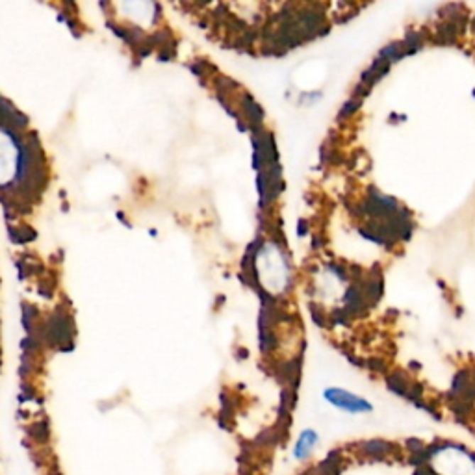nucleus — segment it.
I'll return each mask as SVG.
<instances>
[{
	"label": "nucleus",
	"instance_id": "1",
	"mask_svg": "<svg viewBox=\"0 0 475 475\" xmlns=\"http://www.w3.org/2000/svg\"><path fill=\"white\" fill-rule=\"evenodd\" d=\"M325 399H329V403H332L334 407L342 408V410H347V413H370L371 405L366 401V399L359 398V395L346 392V390L340 388H329L325 392Z\"/></svg>",
	"mask_w": 475,
	"mask_h": 475
},
{
	"label": "nucleus",
	"instance_id": "3",
	"mask_svg": "<svg viewBox=\"0 0 475 475\" xmlns=\"http://www.w3.org/2000/svg\"><path fill=\"white\" fill-rule=\"evenodd\" d=\"M317 444V435L314 431H305L301 435V438L295 444V459H305L308 457V453L312 452L314 446Z\"/></svg>",
	"mask_w": 475,
	"mask_h": 475
},
{
	"label": "nucleus",
	"instance_id": "2",
	"mask_svg": "<svg viewBox=\"0 0 475 475\" xmlns=\"http://www.w3.org/2000/svg\"><path fill=\"white\" fill-rule=\"evenodd\" d=\"M360 452L362 455L370 457V459H375V461H383L386 457L394 455L395 447L390 444V442L384 440H370L364 442V444H360Z\"/></svg>",
	"mask_w": 475,
	"mask_h": 475
}]
</instances>
